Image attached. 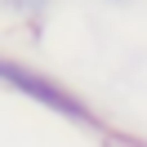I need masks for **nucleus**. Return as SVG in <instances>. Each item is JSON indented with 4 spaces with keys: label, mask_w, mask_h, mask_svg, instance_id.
<instances>
[{
    "label": "nucleus",
    "mask_w": 147,
    "mask_h": 147,
    "mask_svg": "<svg viewBox=\"0 0 147 147\" xmlns=\"http://www.w3.org/2000/svg\"><path fill=\"white\" fill-rule=\"evenodd\" d=\"M0 76L13 85V89H22V94H31V98H40L45 107H54V111H63V116H71V120H89V111L80 107V102L71 98V94H63L58 85H49L45 76H36V71H27V67H13V63H5L0 58Z\"/></svg>",
    "instance_id": "obj_1"
},
{
    "label": "nucleus",
    "mask_w": 147,
    "mask_h": 147,
    "mask_svg": "<svg viewBox=\"0 0 147 147\" xmlns=\"http://www.w3.org/2000/svg\"><path fill=\"white\" fill-rule=\"evenodd\" d=\"M9 5H13L18 13H22V18H36V13L45 9V0H9Z\"/></svg>",
    "instance_id": "obj_2"
}]
</instances>
